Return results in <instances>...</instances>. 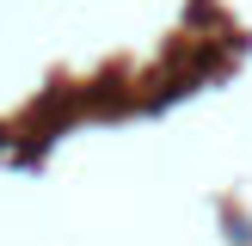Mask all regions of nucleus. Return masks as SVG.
<instances>
[]
</instances>
